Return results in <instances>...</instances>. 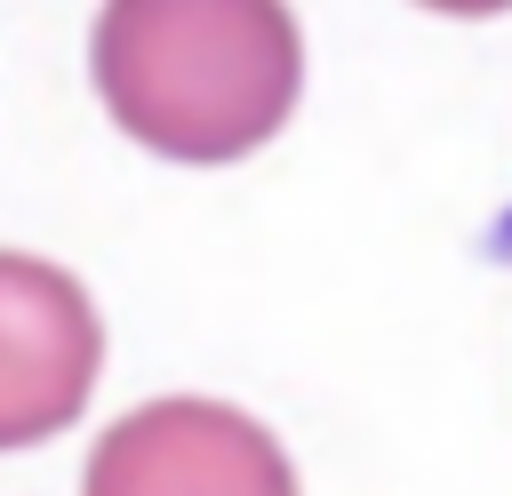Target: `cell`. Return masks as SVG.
<instances>
[{
  "instance_id": "7a4b0ae2",
  "label": "cell",
  "mask_w": 512,
  "mask_h": 496,
  "mask_svg": "<svg viewBox=\"0 0 512 496\" xmlns=\"http://www.w3.org/2000/svg\"><path fill=\"white\" fill-rule=\"evenodd\" d=\"M80 496H296V472L224 400H144L96 440Z\"/></svg>"
},
{
  "instance_id": "3957f363",
  "label": "cell",
  "mask_w": 512,
  "mask_h": 496,
  "mask_svg": "<svg viewBox=\"0 0 512 496\" xmlns=\"http://www.w3.org/2000/svg\"><path fill=\"white\" fill-rule=\"evenodd\" d=\"M104 368V320L88 288L24 248H0V448L64 432Z\"/></svg>"
},
{
  "instance_id": "6da1fadb",
  "label": "cell",
  "mask_w": 512,
  "mask_h": 496,
  "mask_svg": "<svg viewBox=\"0 0 512 496\" xmlns=\"http://www.w3.org/2000/svg\"><path fill=\"white\" fill-rule=\"evenodd\" d=\"M88 64L104 112L184 168L256 152L304 88L296 16L272 0H120L96 16Z\"/></svg>"
}]
</instances>
